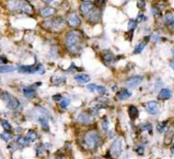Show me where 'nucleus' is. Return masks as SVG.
Returning <instances> with one entry per match:
<instances>
[{"instance_id":"nucleus-1","label":"nucleus","mask_w":174,"mask_h":159,"mask_svg":"<svg viewBox=\"0 0 174 159\" xmlns=\"http://www.w3.org/2000/svg\"><path fill=\"white\" fill-rule=\"evenodd\" d=\"M67 49L72 54H78L83 50V37L78 30H71L65 40Z\"/></svg>"},{"instance_id":"nucleus-26","label":"nucleus","mask_w":174,"mask_h":159,"mask_svg":"<svg viewBox=\"0 0 174 159\" xmlns=\"http://www.w3.org/2000/svg\"><path fill=\"white\" fill-rule=\"evenodd\" d=\"M27 138L29 139V141H35V140H37V138H38V135H37V133L35 131L31 130V131L28 132Z\"/></svg>"},{"instance_id":"nucleus-32","label":"nucleus","mask_w":174,"mask_h":159,"mask_svg":"<svg viewBox=\"0 0 174 159\" xmlns=\"http://www.w3.org/2000/svg\"><path fill=\"white\" fill-rule=\"evenodd\" d=\"M134 151H135V153L138 154V155H144V153H145L144 145H138V146L135 147V149H134Z\"/></svg>"},{"instance_id":"nucleus-10","label":"nucleus","mask_w":174,"mask_h":159,"mask_svg":"<svg viewBox=\"0 0 174 159\" xmlns=\"http://www.w3.org/2000/svg\"><path fill=\"white\" fill-rule=\"evenodd\" d=\"M131 91L129 89H127L126 87H123V88H120L119 90L117 91V93H116L115 98L117 100H126V99H128L131 96Z\"/></svg>"},{"instance_id":"nucleus-47","label":"nucleus","mask_w":174,"mask_h":159,"mask_svg":"<svg viewBox=\"0 0 174 159\" xmlns=\"http://www.w3.org/2000/svg\"><path fill=\"white\" fill-rule=\"evenodd\" d=\"M0 63H6V59L5 58H3V59H0Z\"/></svg>"},{"instance_id":"nucleus-44","label":"nucleus","mask_w":174,"mask_h":159,"mask_svg":"<svg viewBox=\"0 0 174 159\" xmlns=\"http://www.w3.org/2000/svg\"><path fill=\"white\" fill-rule=\"evenodd\" d=\"M53 99H54V100H56V101H59V100H61V99H62V98H61L60 94H55V95L53 96Z\"/></svg>"},{"instance_id":"nucleus-25","label":"nucleus","mask_w":174,"mask_h":159,"mask_svg":"<svg viewBox=\"0 0 174 159\" xmlns=\"http://www.w3.org/2000/svg\"><path fill=\"white\" fill-rule=\"evenodd\" d=\"M140 129H142V131H146L151 135L153 134V126L151 123H143L140 125Z\"/></svg>"},{"instance_id":"nucleus-4","label":"nucleus","mask_w":174,"mask_h":159,"mask_svg":"<svg viewBox=\"0 0 174 159\" xmlns=\"http://www.w3.org/2000/svg\"><path fill=\"white\" fill-rule=\"evenodd\" d=\"M123 150V141L122 139L117 138L112 142L109 148V155L112 159H117L122 153Z\"/></svg>"},{"instance_id":"nucleus-14","label":"nucleus","mask_w":174,"mask_h":159,"mask_svg":"<svg viewBox=\"0 0 174 159\" xmlns=\"http://www.w3.org/2000/svg\"><path fill=\"white\" fill-rule=\"evenodd\" d=\"M95 8L94 4L93 3H90V2H86V3H83L80 6V10L81 12L83 13V15H86L87 16L88 14H89L90 12L92 11Z\"/></svg>"},{"instance_id":"nucleus-17","label":"nucleus","mask_w":174,"mask_h":159,"mask_svg":"<svg viewBox=\"0 0 174 159\" xmlns=\"http://www.w3.org/2000/svg\"><path fill=\"white\" fill-rule=\"evenodd\" d=\"M102 58H103V61L109 65V64L113 63L115 57H114L113 53L110 52V51H104V52H103V55H102Z\"/></svg>"},{"instance_id":"nucleus-11","label":"nucleus","mask_w":174,"mask_h":159,"mask_svg":"<svg viewBox=\"0 0 174 159\" xmlns=\"http://www.w3.org/2000/svg\"><path fill=\"white\" fill-rule=\"evenodd\" d=\"M171 98H172V90L170 88H161L159 93H158V99L159 100H168Z\"/></svg>"},{"instance_id":"nucleus-23","label":"nucleus","mask_w":174,"mask_h":159,"mask_svg":"<svg viewBox=\"0 0 174 159\" xmlns=\"http://www.w3.org/2000/svg\"><path fill=\"white\" fill-rule=\"evenodd\" d=\"M24 94H25L26 98H33L36 96V91H35L34 88H31V87H27L24 89Z\"/></svg>"},{"instance_id":"nucleus-50","label":"nucleus","mask_w":174,"mask_h":159,"mask_svg":"<svg viewBox=\"0 0 174 159\" xmlns=\"http://www.w3.org/2000/svg\"><path fill=\"white\" fill-rule=\"evenodd\" d=\"M83 1H92V0H83Z\"/></svg>"},{"instance_id":"nucleus-12","label":"nucleus","mask_w":174,"mask_h":159,"mask_svg":"<svg viewBox=\"0 0 174 159\" xmlns=\"http://www.w3.org/2000/svg\"><path fill=\"white\" fill-rule=\"evenodd\" d=\"M87 17H88V19H89L90 21H92V23H99V21H100V19H101L100 10H99L98 8L95 7L94 9L87 15Z\"/></svg>"},{"instance_id":"nucleus-29","label":"nucleus","mask_w":174,"mask_h":159,"mask_svg":"<svg viewBox=\"0 0 174 159\" xmlns=\"http://www.w3.org/2000/svg\"><path fill=\"white\" fill-rule=\"evenodd\" d=\"M138 28V21L135 19H129L128 21V30L130 32H133L135 28Z\"/></svg>"},{"instance_id":"nucleus-33","label":"nucleus","mask_w":174,"mask_h":159,"mask_svg":"<svg viewBox=\"0 0 174 159\" xmlns=\"http://www.w3.org/2000/svg\"><path fill=\"white\" fill-rule=\"evenodd\" d=\"M69 103H70V99L68 98H62L61 99V102H60V107H62V109H66L68 105H69Z\"/></svg>"},{"instance_id":"nucleus-48","label":"nucleus","mask_w":174,"mask_h":159,"mask_svg":"<svg viewBox=\"0 0 174 159\" xmlns=\"http://www.w3.org/2000/svg\"><path fill=\"white\" fill-rule=\"evenodd\" d=\"M105 1H106V0H98V2H99V3H100V4H103Z\"/></svg>"},{"instance_id":"nucleus-39","label":"nucleus","mask_w":174,"mask_h":159,"mask_svg":"<svg viewBox=\"0 0 174 159\" xmlns=\"http://www.w3.org/2000/svg\"><path fill=\"white\" fill-rule=\"evenodd\" d=\"M152 13H153V15L155 17H158V16H160V9L158 7H155V6H154L153 8H152Z\"/></svg>"},{"instance_id":"nucleus-41","label":"nucleus","mask_w":174,"mask_h":159,"mask_svg":"<svg viewBox=\"0 0 174 159\" xmlns=\"http://www.w3.org/2000/svg\"><path fill=\"white\" fill-rule=\"evenodd\" d=\"M43 1L48 5H57L58 4V0H43Z\"/></svg>"},{"instance_id":"nucleus-22","label":"nucleus","mask_w":174,"mask_h":159,"mask_svg":"<svg viewBox=\"0 0 174 159\" xmlns=\"http://www.w3.org/2000/svg\"><path fill=\"white\" fill-rule=\"evenodd\" d=\"M157 132L159 134H164L165 132L168 131V123L166 122V121H163V122H160L159 124L157 125Z\"/></svg>"},{"instance_id":"nucleus-18","label":"nucleus","mask_w":174,"mask_h":159,"mask_svg":"<svg viewBox=\"0 0 174 159\" xmlns=\"http://www.w3.org/2000/svg\"><path fill=\"white\" fill-rule=\"evenodd\" d=\"M165 25L169 28H174V16L170 11L166 12L165 14Z\"/></svg>"},{"instance_id":"nucleus-5","label":"nucleus","mask_w":174,"mask_h":159,"mask_svg":"<svg viewBox=\"0 0 174 159\" xmlns=\"http://www.w3.org/2000/svg\"><path fill=\"white\" fill-rule=\"evenodd\" d=\"M1 98H2V100L6 103V107L10 110H16V109H19V105H21L19 99L16 98H14V96H12L11 94H9L8 92H2Z\"/></svg>"},{"instance_id":"nucleus-30","label":"nucleus","mask_w":174,"mask_h":159,"mask_svg":"<svg viewBox=\"0 0 174 159\" xmlns=\"http://www.w3.org/2000/svg\"><path fill=\"white\" fill-rule=\"evenodd\" d=\"M1 126H2V128L5 130V132H10V131H11V129H12L11 125H10V124L8 123L7 121L2 120L1 121Z\"/></svg>"},{"instance_id":"nucleus-15","label":"nucleus","mask_w":174,"mask_h":159,"mask_svg":"<svg viewBox=\"0 0 174 159\" xmlns=\"http://www.w3.org/2000/svg\"><path fill=\"white\" fill-rule=\"evenodd\" d=\"M127 112H128V116L130 118L131 121H135L138 118V110L135 105H130L127 109Z\"/></svg>"},{"instance_id":"nucleus-37","label":"nucleus","mask_w":174,"mask_h":159,"mask_svg":"<svg viewBox=\"0 0 174 159\" xmlns=\"http://www.w3.org/2000/svg\"><path fill=\"white\" fill-rule=\"evenodd\" d=\"M135 20L138 21V23H142V21L147 20V16L145 14H143V13H140V14L138 15V17H136Z\"/></svg>"},{"instance_id":"nucleus-46","label":"nucleus","mask_w":174,"mask_h":159,"mask_svg":"<svg viewBox=\"0 0 174 159\" xmlns=\"http://www.w3.org/2000/svg\"><path fill=\"white\" fill-rule=\"evenodd\" d=\"M170 152H171V154H172V155L174 156V144H173L172 146H171V148H170Z\"/></svg>"},{"instance_id":"nucleus-20","label":"nucleus","mask_w":174,"mask_h":159,"mask_svg":"<svg viewBox=\"0 0 174 159\" xmlns=\"http://www.w3.org/2000/svg\"><path fill=\"white\" fill-rule=\"evenodd\" d=\"M148 40H150V37H146L144 42H142V43L138 44V45L135 46V48H134V50H133V54H135V55H136V54H140V53H142L143 51H144L145 47L147 46Z\"/></svg>"},{"instance_id":"nucleus-42","label":"nucleus","mask_w":174,"mask_h":159,"mask_svg":"<svg viewBox=\"0 0 174 159\" xmlns=\"http://www.w3.org/2000/svg\"><path fill=\"white\" fill-rule=\"evenodd\" d=\"M96 87H97V84H89L88 85V89H89V91L90 92H94V91H96Z\"/></svg>"},{"instance_id":"nucleus-38","label":"nucleus","mask_w":174,"mask_h":159,"mask_svg":"<svg viewBox=\"0 0 174 159\" xmlns=\"http://www.w3.org/2000/svg\"><path fill=\"white\" fill-rule=\"evenodd\" d=\"M102 128H103V130H104L105 132L108 131V129H109V122H108L107 119H104V120H103V122H102Z\"/></svg>"},{"instance_id":"nucleus-9","label":"nucleus","mask_w":174,"mask_h":159,"mask_svg":"<svg viewBox=\"0 0 174 159\" xmlns=\"http://www.w3.org/2000/svg\"><path fill=\"white\" fill-rule=\"evenodd\" d=\"M78 121L81 125H91L94 122V118L92 114H88V112H81L78 117Z\"/></svg>"},{"instance_id":"nucleus-7","label":"nucleus","mask_w":174,"mask_h":159,"mask_svg":"<svg viewBox=\"0 0 174 159\" xmlns=\"http://www.w3.org/2000/svg\"><path fill=\"white\" fill-rule=\"evenodd\" d=\"M146 112L151 116H156L160 112V103L156 100H150L145 103Z\"/></svg>"},{"instance_id":"nucleus-31","label":"nucleus","mask_w":174,"mask_h":159,"mask_svg":"<svg viewBox=\"0 0 174 159\" xmlns=\"http://www.w3.org/2000/svg\"><path fill=\"white\" fill-rule=\"evenodd\" d=\"M52 78L56 79V81H54L53 83H55V84H57V85H61V84H63V83H65V78H64V77L54 76V77H52Z\"/></svg>"},{"instance_id":"nucleus-21","label":"nucleus","mask_w":174,"mask_h":159,"mask_svg":"<svg viewBox=\"0 0 174 159\" xmlns=\"http://www.w3.org/2000/svg\"><path fill=\"white\" fill-rule=\"evenodd\" d=\"M55 12H56V10H55V8L51 7V6H48V7L42 8V9H41V14L43 15L44 17H49V16H52V15H53V14H55Z\"/></svg>"},{"instance_id":"nucleus-35","label":"nucleus","mask_w":174,"mask_h":159,"mask_svg":"<svg viewBox=\"0 0 174 159\" xmlns=\"http://www.w3.org/2000/svg\"><path fill=\"white\" fill-rule=\"evenodd\" d=\"M96 91L98 92L99 94H105L107 92V89H106V87H104V86H102V85H97V87H96Z\"/></svg>"},{"instance_id":"nucleus-28","label":"nucleus","mask_w":174,"mask_h":159,"mask_svg":"<svg viewBox=\"0 0 174 159\" xmlns=\"http://www.w3.org/2000/svg\"><path fill=\"white\" fill-rule=\"evenodd\" d=\"M17 143H19L21 146H29L30 141H29L28 138H25V137H19V138L17 139Z\"/></svg>"},{"instance_id":"nucleus-19","label":"nucleus","mask_w":174,"mask_h":159,"mask_svg":"<svg viewBox=\"0 0 174 159\" xmlns=\"http://www.w3.org/2000/svg\"><path fill=\"white\" fill-rule=\"evenodd\" d=\"M74 79H76V82L81 83V84H85V83L90 82L91 77H90V75H88V74H78L74 77Z\"/></svg>"},{"instance_id":"nucleus-6","label":"nucleus","mask_w":174,"mask_h":159,"mask_svg":"<svg viewBox=\"0 0 174 159\" xmlns=\"http://www.w3.org/2000/svg\"><path fill=\"white\" fill-rule=\"evenodd\" d=\"M47 25V28H49L50 30H59L64 26V20H63L61 17L58 18H54V19H48L44 23V25Z\"/></svg>"},{"instance_id":"nucleus-40","label":"nucleus","mask_w":174,"mask_h":159,"mask_svg":"<svg viewBox=\"0 0 174 159\" xmlns=\"http://www.w3.org/2000/svg\"><path fill=\"white\" fill-rule=\"evenodd\" d=\"M136 5H138V7L140 8V9H144L145 6H146V1H145V0H138Z\"/></svg>"},{"instance_id":"nucleus-16","label":"nucleus","mask_w":174,"mask_h":159,"mask_svg":"<svg viewBox=\"0 0 174 159\" xmlns=\"http://www.w3.org/2000/svg\"><path fill=\"white\" fill-rule=\"evenodd\" d=\"M21 73H25V74H32L37 72V67L36 66H19L17 68Z\"/></svg>"},{"instance_id":"nucleus-24","label":"nucleus","mask_w":174,"mask_h":159,"mask_svg":"<svg viewBox=\"0 0 174 159\" xmlns=\"http://www.w3.org/2000/svg\"><path fill=\"white\" fill-rule=\"evenodd\" d=\"M14 70H16V68L11 65L0 66V72H1V73H9V72H14Z\"/></svg>"},{"instance_id":"nucleus-36","label":"nucleus","mask_w":174,"mask_h":159,"mask_svg":"<svg viewBox=\"0 0 174 159\" xmlns=\"http://www.w3.org/2000/svg\"><path fill=\"white\" fill-rule=\"evenodd\" d=\"M160 39H161V37L157 34H154V35H152V36H150V40H151L152 42H154V43H158V42L160 41Z\"/></svg>"},{"instance_id":"nucleus-27","label":"nucleus","mask_w":174,"mask_h":159,"mask_svg":"<svg viewBox=\"0 0 174 159\" xmlns=\"http://www.w3.org/2000/svg\"><path fill=\"white\" fill-rule=\"evenodd\" d=\"M39 122H40L42 128H43L44 130H46V131H47L48 128H49V124H48L47 119H45L44 117H41V118H39Z\"/></svg>"},{"instance_id":"nucleus-45","label":"nucleus","mask_w":174,"mask_h":159,"mask_svg":"<svg viewBox=\"0 0 174 159\" xmlns=\"http://www.w3.org/2000/svg\"><path fill=\"white\" fill-rule=\"evenodd\" d=\"M169 65H170V68H171V69H172L173 71H174V59H173V60H171V61H170V63H169Z\"/></svg>"},{"instance_id":"nucleus-3","label":"nucleus","mask_w":174,"mask_h":159,"mask_svg":"<svg viewBox=\"0 0 174 159\" xmlns=\"http://www.w3.org/2000/svg\"><path fill=\"white\" fill-rule=\"evenodd\" d=\"M100 142V135L95 131H90L83 137V143L88 149L93 150L99 145Z\"/></svg>"},{"instance_id":"nucleus-34","label":"nucleus","mask_w":174,"mask_h":159,"mask_svg":"<svg viewBox=\"0 0 174 159\" xmlns=\"http://www.w3.org/2000/svg\"><path fill=\"white\" fill-rule=\"evenodd\" d=\"M11 134L8 133V132H4V133H1L0 134V138L2 139L3 141H9L10 139H11Z\"/></svg>"},{"instance_id":"nucleus-49","label":"nucleus","mask_w":174,"mask_h":159,"mask_svg":"<svg viewBox=\"0 0 174 159\" xmlns=\"http://www.w3.org/2000/svg\"><path fill=\"white\" fill-rule=\"evenodd\" d=\"M172 54H173V56H174V49H172Z\"/></svg>"},{"instance_id":"nucleus-43","label":"nucleus","mask_w":174,"mask_h":159,"mask_svg":"<svg viewBox=\"0 0 174 159\" xmlns=\"http://www.w3.org/2000/svg\"><path fill=\"white\" fill-rule=\"evenodd\" d=\"M44 72H45V70H44L43 66H42V65H38V66H37V73L44 74Z\"/></svg>"},{"instance_id":"nucleus-13","label":"nucleus","mask_w":174,"mask_h":159,"mask_svg":"<svg viewBox=\"0 0 174 159\" xmlns=\"http://www.w3.org/2000/svg\"><path fill=\"white\" fill-rule=\"evenodd\" d=\"M67 21L68 23H69L70 26H72V28H76V26L80 25H81V18L80 16H78L76 13H70L69 15H68L67 17Z\"/></svg>"},{"instance_id":"nucleus-8","label":"nucleus","mask_w":174,"mask_h":159,"mask_svg":"<svg viewBox=\"0 0 174 159\" xmlns=\"http://www.w3.org/2000/svg\"><path fill=\"white\" fill-rule=\"evenodd\" d=\"M144 80V77L140 75H133L125 80L124 84L127 88H136Z\"/></svg>"},{"instance_id":"nucleus-2","label":"nucleus","mask_w":174,"mask_h":159,"mask_svg":"<svg viewBox=\"0 0 174 159\" xmlns=\"http://www.w3.org/2000/svg\"><path fill=\"white\" fill-rule=\"evenodd\" d=\"M7 7L11 11L24 12L27 14L34 12V7L25 0H9L7 3Z\"/></svg>"}]
</instances>
